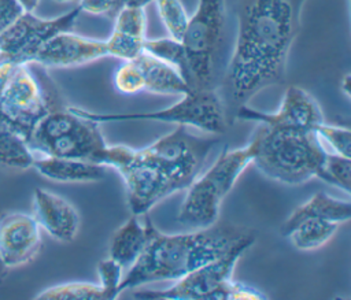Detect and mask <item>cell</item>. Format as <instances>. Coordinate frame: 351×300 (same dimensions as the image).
I'll return each instance as SVG.
<instances>
[{
	"label": "cell",
	"mask_w": 351,
	"mask_h": 300,
	"mask_svg": "<svg viewBox=\"0 0 351 300\" xmlns=\"http://www.w3.org/2000/svg\"><path fill=\"white\" fill-rule=\"evenodd\" d=\"M248 230L230 223L166 234L155 226L138 259L123 273L119 293L159 281H177L226 253Z\"/></svg>",
	"instance_id": "obj_2"
},
{
	"label": "cell",
	"mask_w": 351,
	"mask_h": 300,
	"mask_svg": "<svg viewBox=\"0 0 351 300\" xmlns=\"http://www.w3.org/2000/svg\"><path fill=\"white\" fill-rule=\"evenodd\" d=\"M225 19L226 0H199L196 11L189 16L182 44L193 90L215 89Z\"/></svg>",
	"instance_id": "obj_10"
},
{
	"label": "cell",
	"mask_w": 351,
	"mask_h": 300,
	"mask_svg": "<svg viewBox=\"0 0 351 300\" xmlns=\"http://www.w3.org/2000/svg\"><path fill=\"white\" fill-rule=\"evenodd\" d=\"M97 273L100 279L99 285L103 292V300L117 299L121 295L119 285L123 278L122 266L108 256L97 264Z\"/></svg>",
	"instance_id": "obj_29"
},
{
	"label": "cell",
	"mask_w": 351,
	"mask_h": 300,
	"mask_svg": "<svg viewBox=\"0 0 351 300\" xmlns=\"http://www.w3.org/2000/svg\"><path fill=\"white\" fill-rule=\"evenodd\" d=\"M104 41L107 47V56L126 62L134 59L143 52L145 38L112 30L111 36Z\"/></svg>",
	"instance_id": "obj_28"
},
{
	"label": "cell",
	"mask_w": 351,
	"mask_h": 300,
	"mask_svg": "<svg viewBox=\"0 0 351 300\" xmlns=\"http://www.w3.org/2000/svg\"><path fill=\"white\" fill-rule=\"evenodd\" d=\"M339 226V223L328 219L308 218L296 223L284 237L299 251H314L329 242L337 233Z\"/></svg>",
	"instance_id": "obj_20"
},
{
	"label": "cell",
	"mask_w": 351,
	"mask_h": 300,
	"mask_svg": "<svg viewBox=\"0 0 351 300\" xmlns=\"http://www.w3.org/2000/svg\"><path fill=\"white\" fill-rule=\"evenodd\" d=\"M77 3L81 12L92 15H115L122 5V0H78Z\"/></svg>",
	"instance_id": "obj_31"
},
{
	"label": "cell",
	"mask_w": 351,
	"mask_h": 300,
	"mask_svg": "<svg viewBox=\"0 0 351 300\" xmlns=\"http://www.w3.org/2000/svg\"><path fill=\"white\" fill-rule=\"evenodd\" d=\"M41 249V227L32 214L7 212L0 216V253L8 267L32 262Z\"/></svg>",
	"instance_id": "obj_14"
},
{
	"label": "cell",
	"mask_w": 351,
	"mask_h": 300,
	"mask_svg": "<svg viewBox=\"0 0 351 300\" xmlns=\"http://www.w3.org/2000/svg\"><path fill=\"white\" fill-rule=\"evenodd\" d=\"M53 1H59V3H75L78 0H53Z\"/></svg>",
	"instance_id": "obj_37"
},
{
	"label": "cell",
	"mask_w": 351,
	"mask_h": 300,
	"mask_svg": "<svg viewBox=\"0 0 351 300\" xmlns=\"http://www.w3.org/2000/svg\"><path fill=\"white\" fill-rule=\"evenodd\" d=\"M313 132L326 151L330 149L332 153L351 158V130L348 127L324 121Z\"/></svg>",
	"instance_id": "obj_26"
},
{
	"label": "cell",
	"mask_w": 351,
	"mask_h": 300,
	"mask_svg": "<svg viewBox=\"0 0 351 300\" xmlns=\"http://www.w3.org/2000/svg\"><path fill=\"white\" fill-rule=\"evenodd\" d=\"M132 60L140 68L145 92L163 96H184L193 90L174 67L144 51Z\"/></svg>",
	"instance_id": "obj_18"
},
{
	"label": "cell",
	"mask_w": 351,
	"mask_h": 300,
	"mask_svg": "<svg viewBox=\"0 0 351 300\" xmlns=\"http://www.w3.org/2000/svg\"><path fill=\"white\" fill-rule=\"evenodd\" d=\"M38 226L60 242H71L81 226L77 208L64 197L44 188L33 192V214Z\"/></svg>",
	"instance_id": "obj_15"
},
{
	"label": "cell",
	"mask_w": 351,
	"mask_h": 300,
	"mask_svg": "<svg viewBox=\"0 0 351 300\" xmlns=\"http://www.w3.org/2000/svg\"><path fill=\"white\" fill-rule=\"evenodd\" d=\"M114 86L123 95H136L144 90L143 77L134 60H126L117 68L114 74Z\"/></svg>",
	"instance_id": "obj_30"
},
{
	"label": "cell",
	"mask_w": 351,
	"mask_h": 300,
	"mask_svg": "<svg viewBox=\"0 0 351 300\" xmlns=\"http://www.w3.org/2000/svg\"><path fill=\"white\" fill-rule=\"evenodd\" d=\"M36 299L45 300H103L99 284L73 281L49 286L36 295Z\"/></svg>",
	"instance_id": "obj_24"
},
{
	"label": "cell",
	"mask_w": 351,
	"mask_h": 300,
	"mask_svg": "<svg viewBox=\"0 0 351 300\" xmlns=\"http://www.w3.org/2000/svg\"><path fill=\"white\" fill-rule=\"evenodd\" d=\"M144 222L138 215H130L114 233L110 240L108 256L118 262L123 273L138 259L148 244L154 223L145 216Z\"/></svg>",
	"instance_id": "obj_16"
},
{
	"label": "cell",
	"mask_w": 351,
	"mask_h": 300,
	"mask_svg": "<svg viewBox=\"0 0 351 300\" xmlns=\"http://www.w3.org/2000/svg\"><path fill=\"white\" fill-rule=\"evenodd\" d=\"M154 0H122V4H129V5H143L145 7Z\"/></svg>",
	"instance_id": "obj_36"
},
{
	"label": "cell",
	"mask_w": 351,
	"mask_h": 300,
	"mask_svg": "<svg viewBox=\"0 0 351 300\" xmlns=\"http://www.w3.org/2000/svg\"><path fill=\"white\" fill-rule=\"evenodd\" d=\"M26 12H34L41 0H18Z\"/></svg>",
	"instance_id": "obj_34"
},
{
	"label": "cell",
	"mask_w": 351,
	"mask_h": 300,
	"mask_svg": "<svg viewBox=\"0 0 351 300\" xmlns=\"http://www.w3.org/2000/svg\"><path fill=\"white\" fill-rule=\"evenodd\" d=\"M254 155L255 141L252 137L244 147L222 151L211 167L186 188L188 192L180 207L177 221L191 230L217 223L223 199L252 163Z\"/></svg>",
	"instance_id": "obj_5"
},
{
	"label": "cell",
	"mask_w": 351,
	"mask_h": 300,
	"mask_svg": "<svg viewBox=\"0 0 351 300\" xmlns=\"http://www.w3.org/2000/svg\"><path fill=\"white\" fill-rule=\"evenodd\" d=\"M8 268H10V267L5 264V262H4V259H3V256H1V253H0V284L7 278Z\"/></svg>",
	"instance_id": "obj_35"
},
{
	"label": "cell",
	"mask_w": 351,
	"mask_h": 300,
	"mask_svg": "<svg viewBox=\"0 0 351 300\" xmlns=\"http://www.w3.org/2000/svg\"><path fill=\"white\" fill-rule=\"evenodd\" d=\"M159 18L171 38L182 41L186 32L189 15L181 0H154Z\"/></svg>",
	"instance_id": "obj_25"
},
{
	"label": "cell",
	"mask_w": 351,
	"mask_h": 300,
	"mask_svg": "<svg viewBox=\"0 0 351 300\" xmlns=\"http://www.w3.org/2000/svg\"><path fill=\"white\" fill-rule=\"evenodd\" d=\"M80 14L78 5L51 19L38 18L34 12H23L0 34V59L32 63L33 56L49 38L74 27Z\"/></svg>",
	"instance_id": "obj_11"
},
{
	"label": "cell",
	"mask_w": 351,
	"mask_h": 300,
	"mask_svg": "<svg viewBox=\"0 0 351 300\" xmlns=\"http://www.w3.org/2000/svg\"><path fill=\"white\" fill-rule=\"evenodd\" d=\"M112 30L147 38V14L143 5L122 4L114 15Z\"/></svg>",
	"instance_id": "obj_27"
},
{
	"label": "cell",
	"mask_w": 351,
	"mask_h": 300,
	"mask_svg": "<svg viewBox=\"0 0 351 300\" xmlns=\"http://www.w3.org/2000/svg\"><path fill=\"white\" fill-rule=\"evenodd\" d=\"M315 178L351 193V158L326 151Z\"/></svg>",
	"instance_id": "obj_23"
},
{
	"label": "cell",
	"mask_w": 351,
	"mask_h": 300,
	"mask_svg": "<svg viewBox=\"0 0 351 300\" xmlns=\"http://www.w3.org/2000/svg\"><path fill=\"white\" fill-rule=\"evenodd\" d=\"M106 56L104 40L89 38L66 30L49 38L33 56L30 64L43 68H70L89 64Z\"/></svg>",
	"instance_id": "obj_13"
},
{
	"label": "cell",
	"mask_w": 351,
	"mask_h": 300,
	"mask_svg": "<svg viewBox=\"0 0 351 300\" xmlns=\"http://www.w3.org/2000/svg\"><path fill=\"white\" fill-rule=\"evenodd\" d=\"M143 51L174 67L182 75V78L188 82V85L192 88L188 58H186V52L182 41L171 38L170 36L152 38V40L145 38Z\"/></svg>",
	"instance_id": "obj_22"
},
{
	"label": "cell",
	"mask_w": 351,
	"mask_h": 300,
	"mask_svg": "<svg viewBox=\"0 0 351 300\" xmlns=\"http://www.w3.org/2000/svg\"><path fill=\"white\" fill-rule=\"evenodd\" d=\"M232 118L236 121L256 122L269 127H289L310 132L325 121L318 101L306 89L296 85L285 90L277 111L263 112L248 104H243L234 111Z\"/></svg>",
	"instance_id": "obj_12"
},
{
	"label": "cell",
	"mask_w": 351,
	"mask_h": 300,
	"mask_svg": "<svg viewBox=\"0 0 351 300\" xmlns=\"http://www.w3.org/2000/svg\"><path fill=\"white\" fill-rule=\"evenodd\" d=\"M32 168L41 177L60 184H90L106 177V166L69 158H36Z\"/></svg>",
	"instance_id": "obj_17"
},
{
	"label": "cell",
	"mask_w": 351,
	"mask_h": 300,
	"mask_svg": "<svg viewBox=\"0 0 351 300\" xmlns=\"http://www.w3.org/2000/svg\"><path fill=\"white\" fill-rule=\"evenodd\" d=\"M252 138L255 141L252 163L263 175L284 185H302L315 178L326 153L310 130L259 125Z\"/></svg>",
	"instance_id": "obj_3"
},
{
	"label": "cell",
	"mask_w": 351,
	"mask_h": 300,
	"mask_svg": "<svg viewBox=\"0 0 351 300\" xmlns=\"http://www.w3.org/2000/svg\"><path fill=\"white\" fill-rule=\"evenodd\" d=\"M350 73H347L341 79H340V92L341 95L348 100L351 97V88H350Z\"/></svg>",
	"instance_id": "obj_33"
},
{
	"label": "cell",
	"mask_w": 351,
	"mask_h": 300,
	"mask_svg": "<svg viewBox=\"0 0 351 300\" xmlns=\"http://www.w3.org/2000/svg\"><path fill=\"white\" fill-rule=\"evenodd\" d=\"M307 0H239L233 52L221 84L228 116L261 90L281 84Z\"/></svg>",
	"instance_id": "obj_1"
},
{
	"label": "cell",
	"mask_w": 351,
	"mask_h": 300,
	"mask_svg": "<svg viewBox=\"0 0 351 300\" xmlns=\"http://www.w3.org/2000/svg\"><path fill=\"white\" fill-rule=\"evenodd\" d=\"M308 218L328 219L339 225L346 223L351 218V203L350 200L337 199L325 192H317L303 204L296 207L282 222L280 227L281 236L284 237L296 223Z\"/></svg>",
	"instance_id": "obj_19"
},
{
	"label": "cell",
	"mask_w": 351,
	"mask_h": 300,
	"mask_svg": "<svg viewBox=\"0 0 351 300\" xmlns=\"http://www.w3.org/2000/svg\"><path fill=\"white\" fill-rule=\"evenodd\" d=\"M23 12V7L18 0H0V34L8 29Z\"/></svg>",
	"instance_id": "obj_32"
},
{
	"label": "cell",
	"mask_w": 351,
	"mask_h": 300,
	"mask_svg": "<svg viewBox=\"0 0 351 300\" xmlns=\"http://www.w3.org/2000/svg\"><path fill=\"white\" fill-rule=\"evenodd\" d=\"M218 142L219 138L197 137L178 125L148 147L134 149V156L152 171L165 197H169L186 189L197 178Z\"/></svg>",
	"instance_id": "obj_4"
},
{
	"label": "cell",
	"mask_w": 351,
	"mask_h": 300,
	"mask_svg": "<svg viewBox=\"0 0 351 300\" xmlns=\"http://www.w3.org/2000/svg\"><path fill=\"white\" fill-rule=\"evenodd\" d=\"M27 144L34 153L43 156L86 160L106 167L111 147L99 123L62 105L38 122Z\"/></svg>",
	"instance_id": "obj_6"
},
{
	"label": "cell",
	"mask_w": 351,
	"mask_h": 300,
	"mask_svg": "<svg viewBox=\"0 0 351 300\" xmlns=\"http://www.w3.org/2000/svg\"><path fill=\"white\" fill-rule=\"evenodd\" d=\"M74 112L96 123L154 121L177 123V126L195 127L204 133L223 134L229 125V116L225 104L217 89L192 90L181 96L174 104L148 112H95L81 107L69 105Z\"/></svg>",
	"instance_id": "obj_9"
},
{
	"label": "cell",
	"mask_w": 351,
	"mask_h": 300,
	"mask_svg": "<svg viewBox=\"0 0 351 300\" xmlns=\"http://www.w3.org/2000/svg\"><path fill=\"white\" fill-rule=\"evenodd\" d=\"M34 159L27 141L0 119V166L27 170L32 168Z\"/></svg>",
	"instance_id": "obj_21"
},
{
	"label": "cell",
	"mask_w": 351,
	"mask_h": 300,
	"mask_svg": "<svg viewBox=\"0 0 351 300\" xmlns=\"http://www.w3.org/2000/svg\"><path fill=\"white\" fill-rule=\"evenodd\" d=\"M30 63L0 59V119L29 141L38 122L60 107Z\"/></svg>",
	"instance_id": "obj_8"
},
{
	"label": "cell",
	"mask_w": 351,
	"mask_h": 300,
	"mask_svg": "<svg viewBox=\"0 0 351 300\" xmlns=\"http://www.w3.org/2000/svg\"><path fill=\"white\" fill-rule=\"evenodd\" d=\"M255 242V233L248 230L226 253L188 273L167 289L140 290L136 299L156 300H250L252 286L234 281L233 273L243 253Z\"/></svg>",
	"instance_id": "obj_7"
}]
</instances>
